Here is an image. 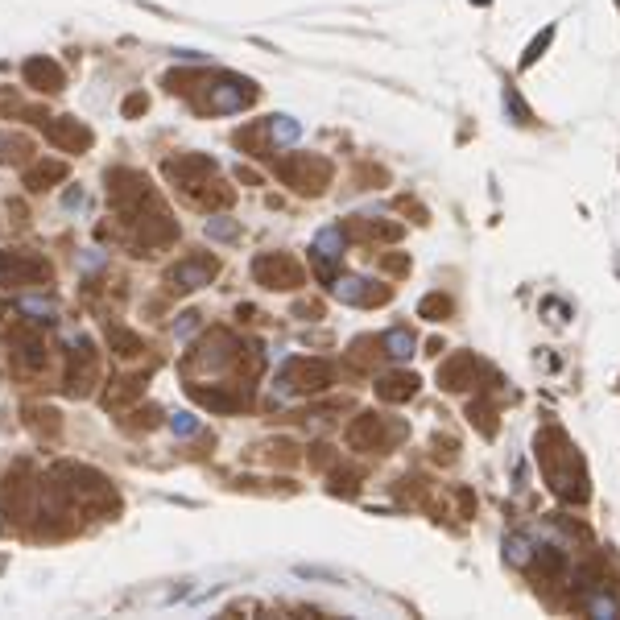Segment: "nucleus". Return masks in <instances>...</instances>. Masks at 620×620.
<instances>
[{
	"label": "nucleus",
	"instance_id": "1",
	"mask_svg": "<svg viewBox=\"0 0 620 620\" xmlns=\"http://www.w3.org/2000/svg\"><path fill=\"white\" fill-rule=\"evenodd\" d=\"M563 455L554 459V451H546V447H538V459L546 463V480H550V488L563 496V501H587V476H583V463H579V455L571 451V443L563 439V447H558Z\"/></svg>",
	"mask_w": 620,
	"mask_h": 620
},
{
	"label": "nucleus",
	"instance_id": "2",
	"mask_svg": "<svg viewBox=\"0 0 620 620\" xmlns=\"http://www.w3.org/2000/svg\"><path fill=\"white\" fill-rule=\"evenodd\" d=\"M277 178L286 186H294L298 195H319L331 182V162L310 158V153H286V158L277 162Z\"/></svg>",
	"mask_w": 620,
	"mask_h": 620
},
{
	"label": "nucleus",
	"instance_id": "3",
	"mask_svg": "<svg viewBox=\"0 0 620 620\" xmlns=\"http://www.w3.org/2000/svg\"><path fill=\"white\" fill-rule=\"evenodd\" d=\"M335 381L331 360H290L277 377V389L282 393H323Z\"/></svg>",
	"mask_w": 620,
	"mask_h": 620
},
{
	"label": "nucleus",
	"instance_id": "4",
	"mask_svg": "<svg viewBox=\"0 0 620 620\" xmlns=\"http://www.w3.org/2000/svg\"><path fill=\"white\" fill-rule=\"evenodd\" d=\"M50 282V265L34 253H0V286L13 290V286H42Z\"/></svg>",
	"mask_w": 620,
	"mask_h": 620
},
{
	"label": "nucleus",
	"instance_id": "5",
	"mask_svg": "<svg viewBox=\"0 0 620 620\" xmlns=\"http://www.w3.org/2000/svg\"><path fill=\"white\" fill-rule=\"evenodd\" d=\"M253 277L265 290H298L302 286V265L286 253H261L253 261Z\"/></svg>",
	"mask_w": 620,
	"mask_h": 620
},
{
	"label": "nucleus",
	"instance_id": "6",
	"mask_svg": "<svg viewBox=\"0 0 620 620\" xmlns=\"http://www.w3.org/2000/svg\"><path fill=\"white\" fill-rule=\"evenodd\" d=\"M253 100H257V87L248 83V79L220 75V79L207 83V108L211 112H244Z\"/></svg>",
	"mask_w": 620,
	"mask_h": 620
},
{
	"label": "nucleus",
	"instance_id": "7",
	"mask_svg": "<svg viewBox=\"0 0 620 620\" xmlns=\"http://www.w3.org/2000/svg\"><path fill=\"white\" fill-rule=\"evenodd\" d=\"M166 174L186 186V191H199V186H207V178L215 174V162L203 158V153H178V158L166 162Z\"/></svg>",
	"mask_w": 620,
	"mask_h": 620
},
{
	"label": "nucleus",
	"instance_id": "8",
	"mask_svg": "<svg viewBox=\"0 0 620 620\" xmlns=\"http://www.w3.org/2000/svg\"><path fill=\"white\" fill-rule=\"evenodd\" d=\"M211 277H215V261L211 257H186L170 269V286L178 294H195L203 286H211Z\"/></svg>",
	"mask_w": 620,
	"mask_h": 620
},
{
	"label": "nucleus",
	"instance_id": "9",
	"mask_svg": "<svg viewBox=\"0 0 620 620\" xmlns=\"http://www.w3.org/2000/svg\"><path fill=\"white\" fill-rule=\"evenodd\" d=\"M46 141H50L54 149L79 153V149H87L96 137H91V129H87V124H79L75 116H54V120L46 124Z\"/></svg>",
	"mask_w": 620,
	"mask_h": 620
},
{
	"label": "nucleus",
	"instance_id": "10",
	"mask_svg": "<svg viewBox=\"0 0 620 620\" xmlns=\"http://www.w3.org/2000/svg\"><path fill=\"white\" fill-rule=\"evenodd\" d=\"M397 434H401V430H389V434H385V422H381L377 414H364V418H356V426L348 430V443H352V447H377V451H381L385 443L397 439Z\"/></svg>",
	"mask_w": 620,
	"mask_h": 620
},
{
	"label": "nucleus",
	"instance_id": "11",
	"mask_svg": "<svg viewBox=\"0 0 620 620\" xmlns=\"http://www.w3.org/2000/svg\"><path fill=\"white\" fill-rule=\"evenodd\" d=\"M25 83L38 87V91H62V83H67V75H62V67L54 58H29L25 62Z\"/></svg>",
	"mask_w": 620,
	"mask_h": 620
},
{
	"label": "nucleus",
	"instance_id": "12",
	"mask_svg": "<svg viewBox=\"0 0 620 620\" xmlns=\"http://www.w3.org/2000/svg\"><path fill=\"white\" fill-rule=\"evenodd\" d=\"M191 397L199 401V406H207V410H215V414H236L244 401H248V393L240 397V393H232V389H224V385H211V389H203V385H191Z\"/></svg>",
	"mask_w": 620,
	"mask_h": 620
},
{
	"label": "nucleus",
	"instance_id": "13",
	"mask_svg": "<svg viewBox=\"0 0 620 620\" xmlns=\"http://www.w3.org/2000/svg\"><path fill=\"white\" fill-rule=\"evenodd\" d=\"M418 393V377L414 372H393V377L377 381V397L381 401H410Z\"/></svg>",
	"mask_w": 620,
	"mask_h": 620
},
{
	"label": "nucleus",
	"instance_id": "14",
	"mask_svg": "<svg viewBox=\"0 0 620 620\" xmlns=\"http://www.w3.org/2000/svg\"><path fill=\"white\" fill-rule=\"evenodd\" d=\"M62 178H67V162H34V166H29L25 170V186H29V191H46V186H54V182H62Z\"/></svg>",
	"mask_w": 620,
	"mask_h": 620
},
{
	"label": "nucleus",
	"instance_id": "15",
	"mask_svg": "<svg viewBox=\"0 0 620 620\" xmlns=\"http://www.w3.org/2000/svg\"><path fill=\"white\" fill-rule=\"evenodd\" d=\"M335 294L339 298H344V302H385L389 298V290H368V282H364V277H339V282H335Z\"/></svg>",
	"mask_w": 620,
	"mask_h": 620
},
{
	"label": "nucleus",
	"instance_id": "16",
	"mask_svg": "<svg viewBox=\"0 0 620 620\" xmlns=\"http://www.w3.org/2000/svg\"><path fill=\"white\" fill-rule=\"evenodd\" d=\"M381 348H385V356H389V360H410V356H414V348H418V339H414V331H410V327H393V331H385V335H381Z\"/></svg>",
	"mask_w": 620,
	"mask_h": 620
},
{
	"label": "nucleus",
	"instance_id": "17",
	"mask_svg": "<svg viewBox=\"0 0 620 620\" xmlns=\"http://www.w3.org/2000/svg\"><path fill=\"white\" fill-rule=\"evenodd\" d=\"M13 348H17V360H21L25 368H42V364H46V344H42L34 331H17V335H13Z\"/></svg>",
	"mask_w": 620,
	"mask_h": 620
},
{
	"label": "nucleus",
	"instance_id": "18",
	"mask_svg": "<svg viewBox=\"0 0 620 620\" xmlns=\"http://www.w3.org/2000/svg\"><path fill=\"white\" fill-rule=\"evenodd\" d=\"M480 364H476V356H455V360H447L443 368H439V381L447 385V389H468L472 381H468V372H476Z\"/></svg>",
	"mask_w": 620,
	"mask_h": 620
},
{
	"label": "nucleus",
	"instance_id": "19",
	"mask_svg": "<svg viewBox=\"0 0 620 620\" xmlns=\"http://www.w3.org/2000/svg\"><path fill=\"white\" fill-rule=\"evenodd\" d=\"M310 253H315L319 261H339V253H344V228H323Z\"/></svg>",
	"mask_w": 620,
	"mask_h": 620
},
{
	"label": "nucleus",
	"instance_id": "20",
	"mask_svg": "<svg viewBox=\"0 0 620 620\" xmlns=\"http://www.w3.org/2000/svg\"><path fill=\"white\" fill-rule=\"evenodd\" d=\"M108 344H112L116 356H141L145 352V339L133 335V331H124V327H112L108 331Z\"/></svg>",
	"mask_w": 620,
	"mask_h": 620
},
{
	"label": "nucleus",
	"instance_id": "21",
	"mask_svg": "<svg viewBox=\"0 0 620 620\" xmlns=\"http://www.w3.org/2000/svg\"><path fill=\"white\" fill-rule=\"evenodd\" d=\"M298 120L294 116H269V137L277 141V145H294L298 141Z\"/></svg>",
	"mask_w": 620,
	"mask_h": 620
},
{
	"label": "nucleus",
	"instance_id": "22",
	"mask_svg": "<svg viewBox=\"0 0 620 620\" xmlns=\"http://www.w3.org/2000/svg\"><path fill=\"white\" fill-rule=\"evenodd\" d=\"M17 306L29 315V323H54V315H58L50 298H17Z\"/></svg>",
	"mask_w": 620,
	"mask_h": 620
},
{
	"label": "nucleus",
	"instance_id": "23",
	"mask_svg": "<svg viewBox=\"0 0 620 620\" xmlns=\"http://www.w3.org/2000/svg\"><path fill=\"white\" fill-rule=\"evenodd\" d=\"M418 315L430 319V323L447 319V315H451V298H447V294H426V298L418 302Z\"/></svg>",
	"mask_w": 620,
	"mask_h": 620
},
{
	"label": "nucleus",
	"instance_id": "24",
	"mask_svg": "<svg viewBox=\"0 0 620 620\" xmlns=\"http://www.w3.org/2000/svg\"><path fill=\"white\" fill-rule=\"evenodd\" d=\"M583 608L592 612V616H600V620H612V616H620V604L612 600V596H604V592H592L583 600Z\"/></svg>",
	"mask_w": 620,
	"mask_h": 620
},
{
	"label": "nucleus",
	"instance_id": "25",
	"mask_svg": "<svg viewBox=\"0 0 620 620\" xmlns=\"http://www.w3.org/2000/svg\"><path fill=\"white\" fill-rule=\"evenodd\" d=\"M207 236L211 240H236L240 236V224L228 220V215H211V220H207Z\"/></svg>",
	"mask_w": 620,
	"mask_h": 620
},
{
	"label": "nucleus",
	"instance_id": "26",
	"mask_svg": "<svg viewBox=\"0 0 620 620\" xmlns=\"http://www.w3.org/2000/svg\"><path fill=\"white\" fill-rule=\"evenodd\" d=\"M29 153V145L21 141V137H13V133H0V162H21Z\"/></svg>",
	"mask_w": 620,
	"mask_h": 620
},
{
	"label": "nucleus",
	"instance_id": "27",
	"mask_svg": "<svg viewBox=\"0 0 620 620\" xmlns=\"http://www.w3.org/2000/svg\"><path fill=\"white\" fill-rule=\"evenodd\" d=\"M550 38H554V25H546V29H542V34H538V38L530 42V50H525V54H521V67H534V62H538V58L546 54Z\"/></svg>",
	"mask_w": 620,
	"mask_h": 620
},
{
	"label": "nucleus",
	"instance_id": "28",
	"mask_svg": "<svg viewBox=\"0 0 620 620\" xmlns=\"http://www.w3.org/2000/svg\"><path fill=\"white\" fill-rule=\"evenodd\" d=\"M505 558H509V563H525V558H530V542H525L521 534H513L505 542Z\"/></svg>",
	"mask_w": 620,
	"mask_h": 620
},
{
	"label": "nucleus",
	"instance_id": "29",
	"mask_svg": "<svg viewBox=\"0 0 620 620\" xmlns=\"http://www.w3.org/2000/svg\"><path fill=\"white\" fill-rule=\"evenodd\" d=\"M538 563H542V571L554 575V571H563V554H558L554 546H542V550H538Z\"/></svg>",
	"mask_w": 620,
	"mask_h": 620
},
{
	"label": "nucleus",
	"instance_id": "30",
	"mask_svg": "<svg viewBox=\"0 0 620 620\" xmlns=\"http://www.w3.org/2000/svg\"><path fill=\"white\" fill-rule=\"evenodd\" d=\"M170 430L174 434H199V418L195 414H174L170 418Z\"/></svg>",
	"mask_w": 620,
	"mask_h": 620
},
{
	"label": "nucleus",
	"instance_id": "31",
	"mask_svg": "<svg viewBox=\"0 0 620 620\" xmlns=\"http://www.w3.org/2000/svg\"><path fill=\"white\" fill-rule=\"evenodd\" d=\"M133 393H141V381L133 377V381H120V389L116 393H108V406H120L124 397H133Z\"/></svg>",
	"mask_w": 620,
	"mask_h": 620
},
{
	"label": "nucleus",
	"instance_id": "32",
	"mask_svg": "<svg viewBox=\"0 0 620 620\" xmlns=\"http://www.w3.org/2000/svg\"><path fill=\"white\" fill-rule=\"evenodd\" d=\"M505 108H513L517 124H525V120H530V108H525V104H521V96H517V91H513V87L505 91Z\"/></svg>",
	"mask_w": 620,
	"mask_h": 620
},
{
	"label": "nucleus",
	"instance_id": "33",
	"mask_svg": "<svg viewBox=\"0 0 620 620\" xmlns=\"http://www.w3.org/2000/svg\"><path fill=\"white\" fill-rule=\"evenodd\" d=\"M141 108H149L145 96H129V100H124V116H133V112H141Z\"/></svg>",
	"mask_w": 620,
	"mask_h": 620
},
{
	"label": "nucleus",
	"instance_id": "34",
	"mask_svg": "<svg viewBox=\"0 0 620 620\" xmlns=\"http://www.w3.org/2000/svg\"><path fill=\"white\" fill-rule=\"evenodd\" d=\"M195 323H199V315H182V323L174 327L178 335H186V331H195Z\"/></svg>",
	"mask_w": 620,
	"mask_h": 620
},
{
	"label": "nucleus",
	"instance_id": "35",
	"mask_svg": "<svg viewBox=\"0 0 620 620\" xmlns=\"http://www.w3.org/2000/svg\"><path fill=\"white\" fill-rule=\"evenodd\" d=\"M62 203H67V207H83L87 195H83V191H67V199H62Z\"/></svg>",
	"mask_w": 620,
	"mask_h": 620
},
{
	"label": "nucleus",
	"instance_id": "36",
	"mask_svg": "<svg viewBox=\"0 0 620 620\" xmlns=\"http://www.w3.org/2000/svg\"><path fill=\"white\" fill-rule=\"evenodd\" d=\"M472 5H488V0H472Z\"/></svg>",
	"mask_w": 620,
	"mask_h": 620
}]
</instances>
